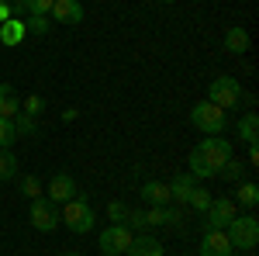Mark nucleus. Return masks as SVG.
Returning <instances> with one entry per match:
<instances>
[{
  "label": "nucleus",
  "mask_w": 259,
  "mask_h": 256,
  "mask_svg": "<svg viewBox=\"0 0 259 256\" xmlns=\"http://www.w3.org/2000/svg\"><path fill=\"white\" fill-rule=\"evenodd\" d=\"M228 156H232V142H228V138L204 135V142L187 156V163H190V177H197V180L218 177V170L225 166V159H228Z\"/></svg>",
  "instance_id": "1"
},
{
  "label": "nucleus",
  "mask_w": 259,
  "mask_h": 256,
  "mask_svg": "<svg viewBox=\"0 0 259 256\" xmlns=\"http://www.w3.org/2000/svg\"><path fill=\"white\" fill-rule=\"evenodd\" d=\"M225 236L232 242V249H242V253H252L259 246V218L256 215H235L228 222Z\"/></svg>",
  "instance_id": "2"
},
{
  "label": "nucleus",
  "mask_w": 259,
  "mask_h": 256,
  "mask_svg": "<svg viewBox=\"0 0 259 256\" xmlns=\"http://www.w3.org/2000/svg\"><path fill=\"white\" fill-rule=\"evenodd\" d=\"M59 215H62V225H66L69 232H90L94 222H97V215H94V208H90L87 194H76L73 201L59 204Z\"/></svg>",
  "instance_id": "3"
},
{
  "label": "nucleus",
  "mask_w": 259,
  "mask_h": 256,
  "mask_svg": "<svg viewBox=\"0 0 259 256\" xmlns=\"http://www.w3.org/2000/svg\"><path fill=\"white\" fill-rule=\"evenodd\" d=\"M190 121H194V128L204 132V135H221L228 128V111H221L218 104H211V100H200V104H194V111H190Z\"/></svg>",
  "instance_id": "4"
},
{
  "label": "nucleus",
  "mask_w": 259,
  "mask_h": 256,
  "mask_svg": "<svg viewBox=\"0 0 259 256\" xmlns=\"http://www.w3.org/2000/svg\"><path fill=\"white\" fill-rule=\"evenodd\" d=\"M207 100L211 104H218L221 111H232V107H239L242 100V83L235 77H214L211 80V87H207Z\"/></svg>",
  "instance_id": "5"
},
{
  "label": "nucleus",
  "mask_w": 259,
  "mask_h": 256,
  "mask_svg": "<svg viewBox=\"0 0 259 256\" xmlns=\"http://www.w3.org/2000/svg\"><path fill=\"white\" fill-rule=\"evenodd\" d=\"M28 222L38 229V232H56L62 225V215H59V204L49 201V197H35L31 208H28Z\"/></svg>",
  "instance_id": "6"
},
{
  "label": "nucleus",
  "mask_w": 259,
  "mask_h": 256,
  "mask_svg": "<svg viewBox=\"0 0 259 256\" xmlns=\"http://www.w3.org/2000/svg\"><path fill=\"white\" fill-rule=\"evenodd\" d=\"M132 239H135V232H132L128 225H107L97 239V249L104 256H124L128 246H132Z\"/></svg>",
  "instance_id": "7"
},
{
  "label": "nucleus",
  "mask_w": 259,
  "mask_h": 256,
  "mask_svg": "<svg viewBox=\"0 0 259 256\" xmlns=\"http://www.w3.org/2000/svg\"><path fill=\"white\" fill-rule=\"evenodd\" d=\"M232 218H235V201L232 197H211V204L204 211V229H228Z\"/></svg>",
  "instance_id": "8"
},
{
  "label": "nucleus",
  "mask_w": 259,
  "mask_h": 256,
  "mask_svg": "<svg viewBox=\"0 0 259 256\" xmlns=\"http://www.w3.org/2000/svg\"><path fill=\"white\" fill-rule=\"evenodd\" d=\"M200 256H235L232 242H228V236H225V229H204Z\"/></svg>",
  "instance_id": "9"
},
{
  "label": "nucleus",
  "mask_w": 259,
  "mask_h": 256,
  "mask_svg": "<svg viewBox=\"0 0 259 256\" xmlns=\"http://www.w3.org/2000/svg\"><path fill=\"white\" fill-rule=\"evenodd\" d=\"M49 21H59V24H80V21H83V4H80V0H52Z\"/></svg>",
  "instance_id": "10"
},
{
  "label": "nucleus",
  "mask_w": 259,
  "mask_h": 256,
  "mask_svg": "<svg viewBox=\"0 0 259 256\" xmlns=\"http://www.w3.org/2000/svg\"><path fill=\"white\" fill-rule=\"evenodd\" d=\"M76 194H80V187H76V180L69 177V173H56V177L49 180V201L66 204V201H73Z\"/></svg>",
  "instance_id": "11"
},
{
  "label": "nucleus",
  "mask_w": 259,
  "mask_h": 256,
  "mask_svg": "<svg viewBox=\"0 0 259 256\" xmlns=\"http://www.w3.org/2000/svg\"><path fill=\"white\" fill-rule=\"evenodd\" d=\"M128 256H166V249H162V242H159L156 236L142 232V236L132 239V246H128Z\"/></svg>",
  "instance_id": "12"
},
{
  "label": "nucleus",
  "mask_w": 259,
  "mask_h": 256,
  "mask_svg": "<svg viewBox=\"0 0 259 256\" xmlns=\"http://www.w3.org/2000/svg\"><path fill=\"white\" fill-rule=\"evenodd\" d=\"M28 39V28H24V21L21 18H11L0 24V45H7V49H14L21 42Z\"/></svg>",
  "instance_id": "13"
},
{
  "label": "nucleus",
  "mask_w": 259,
  "mask_h": 256,
  "mask_svg": "<svg viewBox=\"0 0 259 256\" xmlns=\"http://www.w3.org/2000/svg\"><path fill=\"white\" fill-rule=\"evenodd\" d=\"M180 208H169V204H152L145 211V225H180Z\"/></svg>",
  "instance_id": "14"
},
{
  "label": "nucleus",
  "mask_w": 259,
  "mask_h": 256,
  "mask_svg": "<svg viewBox=\"0 0 259 256\" xmlns=\"http://www.w3.org/2000/svg\"><path fill=\"white\" fill-rule=\"evenodd\" d=\"M197 187V177H190V173H180V177L169 180V201H177V204H187V197L190 191Z\"/></svg>",
  "instance_id": "15"
},
{
  "label": "nucleus",
  "mask_w": 259,
  "mask_h": 256,
  "mask_svg": "<svg viewBox=\"0 0 259 256\" xmlns=\"http://www.w3.org/2000/svg\"><path fill=\"white\" fill-rule=\"evenodd\" d=\"M225 52H232V56L249 52V31H245V28H239V24H232V28L225 31Z\"/></svg>",
  "instance_id": "16"
},
{
  "label": "nucleus",
  "mask_w": 259,
  "mask_h": 256,
  "mask_svg": "<svg viewBox=\"0 0 259 256\" xmlns=\"http://www.w3.org/2000/svg\"><path fill=\"white\" fill-rule=\"evenodd\" d=\"M142 201L145 204H166L169 201V184H159V180L142 184Z\"/></svg>",
  "instance_id": "17"
},
{
  "label": "nucleus",
  "mask_w": 259,
  "mask_h": 256,
  "mask_svg": "<svg viewBox=\"0 0 259 256\" xmlns=\"http://www.w3.org/2000/svg\"><path fill=\"white\" fill-rule=\"evenodd\" d=\"M218 177H225L228 184H242V177H245V163H242L239 156H228L225 166L218 170Z\"/></svg>",
  "instance_id": "18"
},
{
  "label": "nucleus",
  "mask_w": 259,
  "mask_h": 256,
  "mask_svg": "<svg viewBox=\"0 0 259 256\" xmlns=\"http://www.w3.org/2000/svg\"><path fill=\"white\" fill-rule=\"evenodd\" d=\"M239 138H242V142H249V145L259 142V118H256V111H249V115L239 121Z\"/></svg>",
  "instance_id": "19"
},
{
  "label": "nucleus",
  "mask_w": 259,
  "mask_h": 256,
  "mask_svg": "<svg viewBox=\"0 0 259 256\" xmlns=\"http://www.w3.org/2000/svg\"><path fill=\"white\" fill-rule=\"evenodd\" d=\"M14 128H18V135H24V138L38 135V121H35V115H24V111L14 115Z\"/></svg>",
  "instance_id": "20"
},
{
  "label": "nucleus",
  "mask_w": 259,
  "mask_h": 256,
  "mask_svg": "<svg viewBox=\"0 0 259 256\" xmlns=\"http://www.w3.org/2000/svg\"><path fill=\"white\" fill-rule=\"evenodd\" d=\"M239 187V204L245 208V211H256V204H259V187L256 184H235Z\"/></svg>",
  "instance_id": "21"
},
{
  "label": "nucleus",
  "mask_w": 259,
  "mask_h": 256,
  "mask_svg": "<svg viewBox=\"0 0 259 256\" xmlns=\"http://www.w3.org/2000/svg\"><path fill=\"white\" fill-rule=\"evenodd\" d=\"M187 204H190L194 211H200V215H204V211H207V204H211V191H207L204 184H197V187L190 191V197H187Z\"/></svg>",
  "instance_id": "22"
},
{
  "label": "nucleus",
  "mask_w": 259,
  "mask_h": 256,
  "mask_svg": "<svg viewBox=\"0 0 259 256\" xmlns=\"http://www.w3.org/2000/svg\"><path fill=\"white\" fill-rule=\"evenodd\" d=\"M18 177V156L11 149H0V180H14Z\"/></svg>",
  "instance_id": "23"
},
{
  "label": "nucleus",
  "mask_w": 259,
  "mask_h": 256,
  "mask_svg": "<svg viewBox=\"0 0 259 256\" xmlns=\"http://www.w3.org/2000/svg\"><path fill=\"white\" fill-rule=\"evenodd\" d=\"M18 142V128H14V118H0V149H11Z\"/></svg>",
  "instance_id": "24"
},
{
  "label": "nucleus",
  "mask_w": 259,
  "mask_h": 256,
  "mask_svg": "<svg viewBox=\"0 0 259 256\" xmlns=\"http://www.w3.org/2000/svg\"><path fill=\"white\" fill-rule=\"evenodd\" d=\"M21 7H24V14H31V18H49L52 0H21Z\"/></svg>",
  "instance_id": "25"
},
{
  "label": "nucleus",
  "mask_w": 259,
  "mask_h": 256,
  "mask_svg": "<svg viewBox=\"0 0 259 256\" xmlns=\"http://www.w3.org/2000/svg\"><path fill=\"white\" fill-rule=\"evenodd\" d=\"M18 191L24 197H31V201H35V197H41V180L38 177H21L18 180Z\"/></svg>",
  "instance_id": "26"
},
{
  "label": "nucleus",
  "mask_w": 259,
  "mask_h": 256,
  "mask_svg": "<svg viewBox=\"0 0 259 256\" xmlns=\"http://www.w3.org/2000/svg\"><path fill=\"white\" fill-rule=\"evenodd\" d=\"M107 218H111V225H124L128 204H124V201H111V204H107Z\"/></svg>",
  "instance_id": "27"
},
{
  "label": "nucleus",
  "mask_w": 259,
  "mask_h": 256,
  "mask_svg": "<svg viewBox=\"0 0 259 256\" xmlns=\"http://www.w3.org/2000/svg\"><path fill=\"white\" fill-rule=\"evenodd\" d=\"M18 111H21V100L14 97V94H11V97H4V100H0V118H14Z\"/></svg>",
  "instance_id": "28"
},
{
  "label": "nucleus",
  "mask_w": 259,
  "mask_h": 256,
  "mask_svg": "<svg viewBox=\"0 0 259 256\" xmlns=\"http://www.w3.org/2000/svg\"><path fill=\"white\" fill-rule=\"evenodd\" d=\"M24 28H28L31 35H49V28H52V21H49V18H31L28 24H24Z\"/></svg>",
  "instance_id": "29"
},
{
  "label": "nucleus",
  "mask_w": 259,
  "mask_h": 256,
  "mask_svg": "<svg viewBox=\"0 0 259 256\" xmlns=\"http://www.w3.org/2000/svg\"><path fill=\"white\" fill-rule=\"evenodd\" d=\"M41 107H45V100H41L38 94L24 97V104H21V111H24V115H41Z\"/></svg>",
  "instance_id": "30"
},
{
  "label": "nucleus",
  "mask_w": 259,
  "mask_h": 256,
  "mask_svg": "<svg viewBox=\"0 0 259 256\" xmlns=\"http://www.w3.org/2000/svg\"><path fill=\"white\" fill-rule=\"evenodd\" d=\"M124 225H128V229H145V211H132V208H128Z\"/></svg>",
  "instance_id": "31"
},
{
  "label": "nucleus",
  "mask_w": 259,
  "mask_h": 256,
  "mask_svg": "<svg viewBox=\"0 0 259 256\" xmlns=\"http://www.w3.org/2000/svg\"><path fill=\"white\" fill-rule=\"evenodd\" d=\"M11 18H14L11 4H7V0H0V24H4V21H11Z\"/></svg>",
  "instance_id": "32"
},
{
  "label": "nucleus",
  "mask_w": 259,
  "mask_h": 256,
  "mask_svg": "<svg viewBox=\"0 0 259 256\" xmlns=\"http://www.w3.org/2000/svg\"><path fill=\"white\" fill-rule=\"evenodd\" d=\"M80 118V111H76V107H66V111H62V121H76Z\"/></svg>",
  "instance_id": "33"
},
{
  "label": "nucleus",
  "mask_w": 259,
  "mask_h": 256,
  "mask_svg": "<svg viewBox=\"0 0 259 256\" xmlns=\"http://www.w3.org/2000/svg\"><path fill=\"white\" fill-rule=\"evenodd\" d=\"M249 163H252V166H256V163H259V145H256V142L249 145Z\"/></svg>",
  "instance_id": "34"
},
{
  "label": "nucleus",
  "mask_w": 259,
  "mask_h": 256,
  "mask_svg": "<svg viewBox=\"0 0 259 256\" xmlns=\"http://www.w3.org/2000/svg\"><path fill=\"white\" fill-rule=\"evenodd\" d=\"M11 94H14V87H11V83H0V100L11 97Z\"/></svg>",
  "instance_id": "35"
},
{
  "label": "nucleus",
  "mask_w": 259,
  "mask_h": 256,
  "mask_svg": "<svg viewBox=\"0 0 259 256\" xmlns=\"http://www.w3.org/2000/svg\"><path fill=\"white\" fill-rule=\"evenodd\" d=\"M159 4H177V0H159Z\"/></svg>",
  "instance_id": "36"
},
{
  "label": "nucleus",
  "mask_w": 259,
  "mask_h": 256,
  "mask_svg": "<svg viewBox=\"0 0 259 256\" xmlns=\"http://www.w3.org/2000/svg\"><path fill=\"white\" fill-rule=\"evenodd\" d=\"M66 256H80V253H66Z\"/></svg>",
  "instance_id": "37"
},
{
  "label": "nucleus",
  "mask_w": 259,
  "mask_h": 256,
  "mask_svg": "<svg viewBox=\"0 0 259 256\" xmlns=\"http://www.w3.org/2000/svg\"><path fill=\"white\" fill-rule=\"evenodd\" d=\"M245 256H252V253H245Z\"/></svg>",
  "instance_id": "38"
}]
</instances>
